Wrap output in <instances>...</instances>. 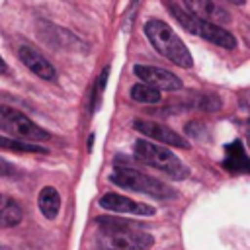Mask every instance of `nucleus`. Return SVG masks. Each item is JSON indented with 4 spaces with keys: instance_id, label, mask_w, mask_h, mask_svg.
<instances>
[{
    "instance_id": "obj_18",
    "label": "nucleus",
    "mask_w": 250,
    "mask_h": 250,
    "mask_svg": "<svg viewBox=\"0 0 250 250\" xmlns=\"http://www.w3.org/2000/svg\"><path fill=\"white\" fill-rule=\"evenodd\" d=\"M238 105L250 113V88H248V90H242V92L238 94Z\"/></svg>"
},
{
    "instance_id": "obj_17",
    "label": "nucleus",
    "mask_w": 250,
    "mask_h": 250,
    "mask_svg": "<svg viewBox=\"0 0 250 250\" xmlns=\"http://www.w3.org/2000/svg\"><path fill=\"white\" fill-rule=\"evenodd\" d=\"M107 76H109V66H105V68L102 70V74H100V78H98V82H96V90H94V96H92V109L98 107V102H100V98H102V92L105 90Z\"/></svg>"
},
{
    "instance_id": "obj_6",
    "label": "nucleus",
    "mask_w": 250,
    "mask_h": 250,
    "mask_svg": "<svg viewBox=\"0 0 250 250\" xmlns=\"http://www.w3.org/2000/svg\"><path fill=\"white\" fill-rule=\"evenodd\" d=\"M0 131L21 141H45L51 135L16 107L0 105Z\"/></svg>"
},
{
    "instance_id": "obj_22",
    "label": "nucleus",
    "mask_w": 250,
    "mask_h": 250,
    "mask_svg": "<svg viewBox=\"0 0 250 250\" xmlns=\"http://www.w3.org/2000/svg\"><path fill=\"white\" fill-rule=\"evenodd\" d=\"M225 2H229V4H234V6H242V4H244V0H225Z\"/></svg>"
},
{
    "instance_id": "obj_9",
    "label": "nucleus",
    "mask_w": 250,
    "mask_h": 250,
    "mask_svg": "<svg viewBox=\"0 0 250 250\" xmlns=\"http://www.w3.org/2000/svg\"><path fill=\"white\" fill-rule=\"evenodd\" d=\"M133 72L146 84L150 86H156L158 90H180L182 88V80L164 70V68H158V66H148V64H135Z\"/></svg>"
},
{
    "instance_id": "obj_12",
    "label": "nucleus",
    "mask_w": 250,
    "mask_h": 250,
    "mask_svg": "<svg viewBox=\"0 0 250 250\" xmlns=\"http://www.w3.org/2000/svg\"><path fill=\"white\" fill-rule=\"evenodd\" d=\"M184 4H186V8H188L191 14L199 16V18H203V20L215 21V23H225V21H229V18H230L229 12L223 10L221 6H217L213 0H184Z\"/></svg>"
},
{
    "instance_id": "obj_8",
    "label": "nucleus",
    "mask_w": 250,
    "mask_h": 250,
    "mask_svg": "<svg viewBox=\"0 0 250 250\" xmlns=\"http://www.w3.org/2000/svg\"><path fill=\"white\" fill-rule=\"evenodd\" d=\"M100 205L105 211H113L119 215H154V207L141 203V201H133L125 195L119 193H105L100 197Z\"/></svg>"
},
{
    "instance_id": "obj_23",
    "label": "nucleus",
    "mask_w": 250,
    "mask_h": 250,
    "mask_svg": "<svg viewBox=\"0 0 250 250\" xmlns=\"http://www.w3.org/2000/svg\"><path fill=\"white\" fill-rule=\"evenodd\" d=\"M0 250H8V248H4V246H0Z\"/></svg>"
},
{
    "instance_id": "obj_21",
    "label": "nucleus",
    "mask_w": 250,
    "mask_h": 250,
    "mask_svg": "<svg viewBox=\"0 0 250 250\" xmlns=\"http://www.w3.org/2000/svg\"><path fill=\"white\" fill-rule=\"evenodd\" d=\"M244 133H246V143H248V146H250V121L246 123V127H244Z\"/></svg>"
},
{
    "instance_id": "obj_16",
    "label": "nucleus",
    "mask_w": 250,
    "mask_h": 250,
    "mask_svg": "<svg viewBox=\"0 0 250 250\" xmlns=\"http://www.w3.org/2000/svg\"><path fill=\"white\" fill-rule=\"evenodd\" d=\"M0 148H6V150H14V152H39V154H45L47 148L43 146H37L33 143H25L21 139H10V137H0Z\"/></svg>"
},
{
    "instance_id": "obj_5",
    "label": "nucleus",
    "mask_w": 250,
    "mask_h": 250,
    "mask_svg": "<svg viewBox=\"0 0 250 250\" xmlns=\"http://www.w3.org/2000/svg\"><path fill=\"white\" fill-rule=\"evenodd\" d=\"M135 156L141 162H145V164H148V166H152V168H156V170H160V172H164L176 180H184L189 174V170L182 164V160L172 150H168L156 143H150L146 139L135 141Z\"/></svg>"
},
{
    "instance_id": "obj_13",
    "label": "nucleus",
    "mask_w": 250,
    "mask_h": 250,
    "mask_svg": "<svg viewBox=\"0 0 250 250\" xmlns=\"http://www.w3.org/2000/svg\"><path fill=\"white\" fill-rule=\"evenodd\" d=\"M21 219H23V211H21L20 203H16L12 197L0 193V229L16 227L21 223Z\"/></svg>"
},
{
    "instance_id": "obj_2",
    "label": "nucleus",
    "mask_w": 250,
    "mask_h": 250,
    "mask_svg": "<svg viewBox=\"0 0 250 250\" xmlns=\"http://www.w3.org/2000/svg\"><path fill=\"white\" fill-rule=\"evenodd\" d=\"M145 35L148 37L150 45L170 62L182 68H189L193 64L191 55L188 47L182 43V39L172 31V27L160 20H148L145 23Z\"/></svg>"
},
{
    "instance_id": "obj_1",
    "label": "nucleus",
    "mask_w": 250,
    "mask_h": 250,
    "mask_svg": "<svg viewBox=\"0 0 250 250\" xmlns=\"http://www.w3.org/2000/svg\"><path fill=\"white\" fill-rule=\"evenodd\" d=\"M98 250H148L154 244L143 223L121 217H98Z\"/></svg>"
},
{
    "instance_id": "obj_15",
    "label": "nucleus",
    "mask_w": 250,
    "mask_h": 250,
    "mask_svg": "<svg viewBox=\"0 0 250 250\" xmlns=\"http://www.w3.org/2000/svg\"><path fill=\"white\" fill-rule=\"evenodd\" d=\"M131 98L139 104H158L160 102V90L156 86L141 82V84H135L131 88Z\"/></svg>"
},
{
    "instance_id": "obj_7",
    "label": "nucleus",
    "mask_w": 250,
    "mask_h": 250,
    "mask_svg": "<svg viewBox=\"0 0 250 250\" xmlns=\"http://www.w3.org/2000/svg\"><path fill=\"white\" fill-rule=\"evenodd\" d=\"M133 127L141 135H145L148 139H154L158 143H164V145H170V146H176V148H189V143L180 133H176L174 129L166 127L164 123L150 121V119H137L133 123Z\"/></svg>"
},
{
    "instance_id": "obj_4",
    "label": "nucleus",
    "mask_w": 250,
    "mask_h": 250,
    "mask_svg": "<svg viewBox=\"0 0 250 250\" xmlns=\"http://www.w3.org/2000/svg\"><path fill=\"white\" fill-rule=\"evenodd\" d=\"M109 180L115 184V186H121L125 189H133V191H141V193H146L154 199H172L176 197V189H172V186L141 172V170H135V168H129V166H121V164H115V170L111 172Z\"/></svg>"
},
{
    "instance_id": "obj_3",
    "label": "nucleus",
    "mask_w": 250,
    "mask_h": 250,
    "mask_svg": "<svg viewBox=\"0 0 250 250\" xmlns=\"http://www.w3.org/2000/svg\"><path fill=\"white\" fill-rule=\"evenodd\" d=\"M168 10H170V14L176 18V21H178L186 31H189V33H193V35H199V37H203L205 41H209V43H213V45H219V47H223V49H234V47H236L234 35H232L230 31H227L225 27L217 25L215 21L203 20V18L191 14L189 10L186 12V10L178 8V6L172 4V2H168Z\"/></svg>"
},
{
    "instance_id": "obj_20",
    "label": "nucleus",
    "mask_w": 250,
    "mask_h": 250,
    "mask_svg": "<svg viewBox=\"0 0 250 250\" xmlns=\"http://www.w3.org/2000/svg\"><path fill=\"white\" fill-rule=\"evenodd\" d=\"M8 72V64L4 62V59L0 57V74H6Z\"/></svg>"
},
{
    "instance_id": "obj_10",
    "label": "nucleus",
    "mask_w": 250,
    "mask_h": 250,
    "mask_svg": "<svg viewBox=\"0 0 250 250\" xmlns=\"http://www.w3.org/2000/svg\"><path fill=\"white\" fill-rule=\"evenodd\" d=\"M18 57H20V61L35 74V76H39V78H43V80H53L55 78V66L37 51V49H33V47H29V45H21L20 49H18Z\"/></svg>"
},
{
    "instance_id": "obj_14",
    "label": "nucleus",
    "mask_w": 250,
    "mask_h": 250,
    "mask_svg": "<svg viewBox=\"0 0 250 250\" xmlns=\"http://www.w3.org/2000/svg\"><path fill=\"white\" fill-rule=\"evenodd\" d=\"M37 205H39V211L43 213V217L55 219V217L59 215V209H61V195H59V191H57L53 186L43 188V189L39 191Z\"/></svg>"
},
{
    "instance_id": "obj_11",
    "label": "nucleus",
    "mask_w": 250,
    "mask_h": 250,
    "mask_svg": "<svg viewBox=\"0 0 250 250\" xmlns=\"http://www.w3.org/2000/svg\"><path fill=\"white\" fill-rule=\"evenodd\" d=\"M223 168L232 174H250V158L242 148L240 141H232L225 146Z\"/></svg>"
},
{
    "instance_id": "obj_19",
    "label": "nucleus",
    "mask_w": 250,
    "mask_h": 250,
    "mask_svg": "<svg viewBox=\"0 0 250 250\" xmlns=\"http://www.w3.org/2000/svg\"><path fill=\"white\" fill-rule=\"evenodd\" d=\"M12 174H16L14 166H12L6 158H2V156H0V178H4V176H12Z\"/></svg>"
}]
</instances>
